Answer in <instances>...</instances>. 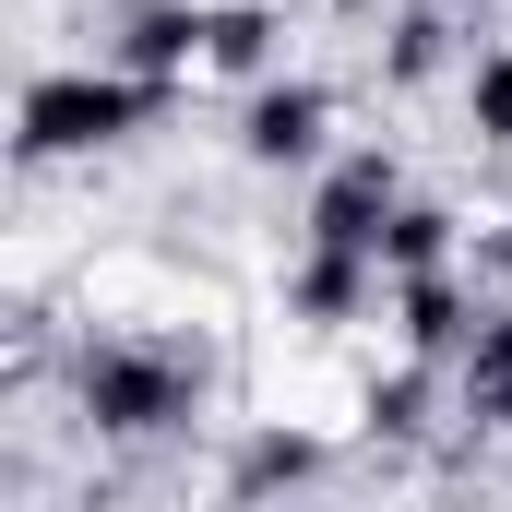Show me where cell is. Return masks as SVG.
Segmentation results:
<instances>
[{
	"label": "cell",
	"instance_id": "2",
	"mask_svg": "<svg viewBox=\"0 0 512 512\" xmlns=\"http://www.w3.org/2000/svg\"><path fill=\"white\" fill-rule=\"evenodd\" d=\"M96 405H108L120 429H155V417L179 405V382H167V370H143V358H108V370H96Z\"/></svg>",
	"mask_w": 512,
	"mask_h": 512
},
{
	"label": "cell",
	"instance_id": "3",
	"mask_svg": "<svg viewBox=\"0 0 512 512\" xmlns=\"http://www.w3.org/2000/svg\"><path fill=\"white\" fill-rule=\"evenodd\" d=\"M310 143H322V96H310V84L251 108V155H310Z\"/></svg>",
	"mask_w": 512,
	"mask_h": 512
},
{
	"label": "cell",
	"instance_id": "4",
	"mask_svg": "<svg viewBox=\"0 0 512 512\" xmlns=\"http://www.w3.org/2000/svg\"><path fill=\"white\" fill-rule=\"evenodd\" d=\"M477 131H512V60H477Z\"/></svg>",
	"mask_w": 512,
	"mask_h": 512
},
{
	"label": "cell",
	"instance_id": "1",
	"mask_svg": "<svg viewBox=\"0 0 512 512\" xmlns=\"http://www.w3.org/2000/svg\"><path fill=\"white\" fill-rule=\"evenodd\" d=\"M131 108H143L131 84H36L24 131H36V143H108V131H120Z\"/></svg>",
	"mask_w": 512,
	"mask_h": 512
}]
</instances>
